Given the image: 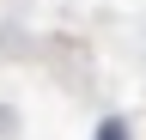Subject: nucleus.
Listing matches in <instances>:
<instances>
[{
  "mask_svg": "<svg viewBox=\"0 0 146 140\" xmlns=\"http://www.w3.org/2000/svg\"><path fill=\"white\" fill-rule=\"evenodd\" d=\"M91 140H128V122H122V116H104V122H98V134H91Z\"/></svg>",
  "mask_w": 146,
  "mask_h": 140,
  "instance_id": "obj_1",
  "label": "nucleus"
},
{
  "mask_svg": "<svg viewBox=\"0 0 146 140\" xmlns=\"http://www.w3.org/2000/svg\"><path fill=\"white\" fill-rule=\"evenodd\" d=\"M12 128H18V122H12V110H6V104H0V140H12Z\"/></svg>",
  "mask_w": 146,
  "mask_h": 140,
  "instance_id": "obj_2",
  "label": "nucleus"
}]
</instances>
